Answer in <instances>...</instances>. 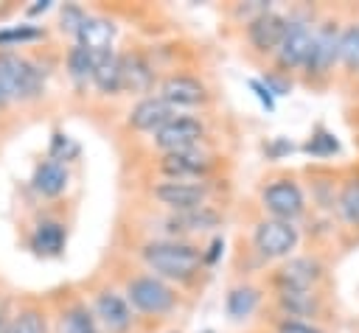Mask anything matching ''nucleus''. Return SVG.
<instances>
[{"label": "nucleus", "instance_id": "nucleus-19", "mask_svg": "<svg viewBox=\"0 0 359 333\" xmlns=\"http://www.w3.org/2000/svg\"><path fill=\"white\" fill-rule=\"evenodd\" d=\"M90 78L95 81V87L101 92H118L121 90V56H115L112 50L109 53H98L93 59V73Z\"/></svg>", "mask_w": 359, "mask_h": 333}, {"label": "nucleus", "instance_id": "nucleus-6", "mask_svg": "<svg viewBox=\"0 0 359 333\" xmlns=\"http://www.w3.org/2000/svg\"><path fill=\"white\" fill-rule=\"evenodd\" d=\"M255 249L264 257H283L297 246V227L292 221H278V218H266L255 227Z\"/></svg>", "mask_w": 359, "mask_h": 333}, {"label": "nucleus", "instance_id": "nucleus-1", "mask_svg": "<svg viewBox=\"0 0 359 333\" xmlns=\"http://www.w3.org/2000/svg\"><path fill=\"white\" fill-rule=\"evenodd\" d=\"M143 260L160 277L191 280L202 266V249L185 241H154L143 246Z\"/></svg>", "mask_w": 359, "mask_h": 333}, {"label": "nucleus", "instance_id": "nucleus-18", "mask_svg": "<svg viewBox=\"0 0 359 333\" xmlns=\"http://www.w3.org/2000/svg\"><path fill=\"white\" fill-rule=\"evenodd\" d=\"M151 64L140 56V53H126L121 56V90H132V92H146L151 87Z\"/></svg>", "mask_w": 359, "mask_h": 333}, {"label": "nucleus", "instance_id": "nucleus-4", "mask_svg": "<svg viewBox=\"0 0 359 333\" xmlns=\"http://www.w3.org/2000/svg\"><path fill=\"white\" fill-rule=\"evenodd\" d=\"M261 201H264V210L272 213V218L278 221H294L303 210H306V199H303V190L294 179H275L264 187L261 193Z\"/></svg>", "mask_w": 359, "mask_h": 333}, {"label": "nucleus", "instance_id": "nucleus-26", "mask_svg": "<svg viewBox=\"0 0 359 333\" xmlns=\"http://www.w3.org/2000/svg\"><path fill=\"white\" fill-rule=\"evenodd\" d=\"M339 59L348 67L359 70V25H351L339 34Z\"/></svg>", "mask_w": 359, "mask_h": 333}, {"label": "nucleus", "instance_id": "nucleus-25", "mask_svg": "<svg viewBox=\"0 0 359 333\" xmlns=\"http://www.w3.org/2000/svg\"><path fill=\"white\" fill-rule=\"evenodd\" d=\"M337 204H339L342 218H345L348 224L359 227V179H353V182H348V185L342 187Z\"/></svg>", "mask_w": 359, "mask_h": 333}, {"label": "nucleus", "instance_id": "nucleus-15", "mask_svg": "<svg viewBox=\"0 0 359 333\" xmlns=\"http://www.w3.org/2000/svg\"><path fill=\"white\" fill-rule=\"evenodd\" d=\"M210 168V160L199 151V148H185V151H168L160 162V171L168 179H188V176H199Z\"/></svg>", "mask_w": 359, "mask_h": 333}, {"label": "nucleus", "instance_id": "nucleus-21", "mask_svg": "<svg viewBox=\"0 0 359 333\" xmlns=\"http://www.w3.org/2000/svg\"><path fill=\"white\" fill-rule=\"evenodd\" d=\"M278 302H280V308H283L289 316H309V313L317 311V294H314L311 288H303V291H297V288H283V291L278 294Z\"/></svg>", "mask_w": 359, "mask_h": 333}, {"label": "nucleus", "instance_id": "nucleus-23", "mask_svg": "<svg viewBox=\"0 0 359 333\" xmlns=\"http://www.w3.org/2000/svg\"><path fill=\"white\" fill-rule=\"evenodd\" d=\"M258 302H261L258 288H252V285H238V288H233V291L227 294L224 308H227V316H230V319H244V316H250V313L258 308Z\"/></svg>", "mask_w": 359, "mask_h": 333}, {"label": "nucleus", "instance_id": "nucleus-29", "mask_svg": "<svg viewBox=\"0 0 359 333\" xmlns=\"http://www.w3.org/2000/svg\"><path fill=\"white\" fill-rule=\"evenodd\" d=\"M3 333H45V319L36 311H25L14 322H8V327H3Z\"/></svg>", "mask_w": 359, "mask_h": 333}, {"label": "nucleus", "instance_id": "nucleus-36", "mask_svg": "<svg viewBox=\"0 0 359 333\" xmlns=\"http://www.w3.org/2000/svg\"><path fill=\"white\" fill-rule=\"evenodd\" d=\"M3 104H8V95H6V92H3V87H0V106H3Z\"/></svg>", "mask_w": 359, "mask_h": 333}, {"label": "nucleus", "instance_id": "nucleus-9", "mask_svg": "<svg viewBox=\"0 0 359 333\" xmlns=\"http://www.w3.org/2000/svg\"><path fill=\"white\" fill-rule=\"evenodd\" d=\"M283 31H286V17H280V14H275V11L266 8V11H261V14H255L250 20L247 39H250V45L255 50L275 53L278 45H280V39H283Z\"/></svg>", "mask_w": 359, "mask_h": 333}, {"label": "nucleus", "instance_id": "nucleus-34", "mask_svg": "<svg viewBox=\"0 0 359 333\" xmlns=\"http://www.w3.org/2000/svg\"><path fill=\"white\" fill-rule=\"evenodd\" d=\"M250 90L258 95V101H261V104H264L269 112L275 109V95L266 90V84H264V81H258V78H250Z\"/></svg>", "mask_w": 359, "mask_h": 333}, {"label": "nucleus", "instance_id": "nucleus-11", "mask_svg": "<svg viewBox=\"0 0 359 333\" xmlns=\"http://www.w3.org/2000/svg\"><path fill=\"white\" fill-rule=\"evenodd\" d=\"M174 118V109L160 98V95H146L140 98L132 112H129V126L137 132H157Z\"/></svg>", "mask_w": 359, "mask_h": 333}, {"label": "nucleus", "instance_id": "nucleus-2", "mask_svg": "<svg viewBox=\"0 0 359 333\" xmlns=\"http://www.w3.org/2000/svg\"><path fill=\"white\" fill-rule=\"evenodd\" d=\"M0 87L8 101H31L42 92V73L17 53H0Z\"/></svg>", "mask_w": 359, "mask_h": 333}, {"label": "nucleus", "instance_id": "nucleus-33", "mask_svg": "<svg viewBox=\"0 0 359 333\" xmlns=\"http://www.w3.org/2000/svg\"><path fill=\"white\" fill-rule=\"evenodd\" d=\"M81 20H84L81 8H76V6H65V11H62V28H67V31L76 34V28L81 25Z\"/></svg>", "mask_w": 359, "mask_h": 333}, {"label": "nucleus", "instance_id": "nucleus-35", "mask_svg": "<svg viewBox=\"0 0 359 333\" xmlns=\"http://www.w3.org/2000/svg\"><path fill=\"white\" fill-rule=\"evenodd\" d=\"M222 249H224V241L222 238H213V243L208 246V252H202V263H216L219 260V255H222Z\"/></svg>", "mask_w": 359, "mask_h": 333}, {"label": "nucleus", "instance_id": "nucleus-31", "mask_svg": "<svg viewBox=\"0 0 359 333\" xmlns=\"http://www.w3.org/2000/svg\"><path fill=\"white\" fill-rule=\"evenodd\" d=\"M42 31L39 28H31V25H20V28H6L0 31V45H11V42H31V39H39Z\"/></svg>", "mask_w": 359, "mask_h": 333}, {"label": "nucleus", "instance_id": "nucleus-27", "mask_svg": "<svg viewBox=\"0 0 359 333\" xmlns=\"http://www.w3.org/2000/svg\"><path fill=\"white\" fill-rule=\"evenodd\" d=\"M93 53H87L84 48H70V53H67V70H70V76L76 78V81H84V78H90V73H93Z\"/></svg>", "mask_w": 359, "mask_h": 333}, {"label": "nucleus", "instance_id": "nucleus-20", "mask_svg": "<svg viewBox=\"0 0 359 333\" xmlns=\"http://www.w3.org/2000/svg\"><path fill=\"white\" fill-rule=\"evenodd\" d=\"M67 187V168L62 162H42L36 171H34V190L42 193V196H59L62 190Z\"/></svg>", "mask_w": 359, "mask_h": 333}, {"label": "nucleus", "instance_id": "nucleus-7", "mask_svg": "<svg viewBox=\"0 0 359 333\" xmlns=\"http://www.w3.org/2000/svg\"><path fill=\"white\" fill-rule=\"evenodd\" d=\"M311 36H314V28L306 22V20H286V31H283V39L278 45V64L283 70H297L306 64V56H309V48H311Z\"/></svg>", "mask_w": 359, "mask_h": 333}, {"label": "nucleus", "instance_id": "nucleus-10", "mask_svg": "<svg viewBox=\"0 0 359 333\" xmlns=\"http://www.w3.org/2000/svg\"><path fill=\"white\" fill-rule=\"evenodd\" d=\"M154 196L168 204L171 210L182 213V210H194V207H202L205 204V196H208V187L199 185V182H185V179H168V182H160L154 187Z\"/></svg>", "mask_w": 359, "mask_h": 333}, {"label": "nucleus", "instance_id": "nucleus-12", "mask_svg": "<svg viewBox=\"0 0 359 333\" xmlns=\"http://www.w3.org/2000/svg\"><path fill=\"white\" fill-rule=\"evenodd\" d=\"M160 98L174 106H196L205 101V84L194 76H168L160 84Z\"/></svg>", "mask_w": 359, "mask_h": 333}, {"label": "nucleus", "instance_id": "nucleus-32", "mask_svg": "<svg viewBox=\"0 0 359 333\" xmlns=\"http://www.w3.org/2000/svg\"><path fill=\"white\" fill-rule=\"evenodd\" d=\"M278 333H323V330H317L314 325H309L303 319H283L278 325Z\"/></svg>", "mask_w": 359, "mask_h": 333}, {"label": "nucleus", "instance_id": "nucleus-30", "mask_svg": "<svg viewBox=\"0 0 359 333\" xmlns=\"http://www.w3.org/2000/svg\"><path fill=\"white\" fill-rule=\"evenodd\" d=\"M79 154V146L67 137V134H53V143H50V160L59 162V160H70Z\"/></svg>", "mask_w": 359, "mask_h": 333}, {"label": "nucleus", "instance_id": "nucleus-13", "mask_svg": "<svg viewBox=\"0 0 359 333\" xmlns=\"http://www.w3.org/2000/svg\"><path fill=\"white\" fill-rule=\"evenodd\" d=\"M320 277H323V266H320L314 257H292L286 266L278 269L275 283H278L280 291H283V288H297V291H303V288H311Z\"/></svg>", "mask_w": 359, "mask_h": 333}, {"label": "nucleus", "instance_id": "nucleus-8", "mask_svg": "<svg viewBox=\"0 0 359 333\" xmlns=\"http://www.w3.org/2000/svg\"><path fill=\"white\" fill-rule=\"evenodd\" d=\"M337 59H339V28H337V22H325L323 28L314 31L303 67L309 76H323V73H328V67Z\"/></svg>", "mask_w": 359, "mask_h": 333}, {"label": "nucleus", "instance_id": "nucleus-28", "mask_svg": "<svg viewBox=\"0 0 359 333\" xmlns=\"http://www.w3.org/2000/svg\"><path fill=\"white\" fill-rule=\"evenodd\" d=\"M303 151H309V154H314V157H331V154H337L339 151V140L331 134V132H314L309 140H306V146H303Z\"/></svg>", "mask_w": 359, "mask_h": 333}, {"label": "nucleus", "instance_id": "nucleus-14", "mask_svg": "<svg viewBox=\"0 0 359 333\" xmlns=\"http://www.w3.org/2000/svg\"><path fill=\"white\" fill-rule=\"evenodd\" d=\"M76 39H79V48H84L93 56L109 53V45L115 39V25L104 17H84L81 25L76 28Z\"/></svg>", "mask_w": 359, "mask_h": 333}, {"label": "nucleus", "instance_id": "nucleus-22", "mask_svg": "<svg viewBox=\"0 0 359 333\" xmlns=\"http://www.w3.org/2000/svg\"><path fill=\"white\" fill-rule=\"evenodd\" d=\"M31 246L39 252V255H59L62 246H65V227L56 224V221H45L36 227L34 238H31Z\"/></svg>", "mask_w": 359, "mask_h": 333}, {"label": "nucleus", "instance_id": "nucleus-3", "mask_svg": "<svg viewBox=\"0 0 359 333\" xmlns=\"http://www.w3.org/2000/svg\"><path fill=\"white\" fill-rule=\"evenodd\" d=\"M126 297H129V302H132L137 311H143V313H165V311H171L174 302H177L171 285H165L160 277H151V274H143V277L129 280Z\"/></svg>", "mask_w": 359, "mask_h": 333}, {"label": "nucleus", "instance_id": "nucleus-24", "mask_svg": "<svg viewBox=\"0 0 359 333\" xmlns=\"http://www.w3.org/2000/svg\"><path fill=\"white\" fill-rule=\"evenodd\" d=\"M59 333H98L95 327V316L87 308H73L62 322H59Z\"/></svg>", "mask_w": 359, "mask_h": 333}, {"label": "nucleus", "instance_id": "nucleus-5", "mask_svg": "<svg viewBox=\"0 0 359 333\" xmlns=\"http://www.w3.org/2000/svg\"><path fill=\"white\" fill-rule=\"evenodd\" d=\"M202 134H205L202 120H196L191 115H174L165 126H160L154 132V143L165 154L168 151H185V148H196V143L202 140Z\"/></svg>", "mask_w": 359, "mask_h": 333}, {"label": "nucleus", "instance_id": "nucleus-16", "mask_svg": "<svg viewBox=\"0 0 359 333\" xmlns=\"http://www.w3.org/2000/svg\"><path fill=\"white\" fill-rule=\"evenodd\" d=\"M95 316H98V322L109 333H123L129 327V322H132V311H129L126 299L118 297L115 291L98 294V299H95Z\"/></svg>", "mask_w": 359, "mask_h": 333}, {"label": "nucleus", "instance_id": "nucleus-17", "mask_svg": "<svg viewBox=\"0 0 359 333\" xmlns=\"http://www.w3.org/2000/svg\"><path fill=\"white\" fill-rule=\"evenodd\" d=\"M219 221H222V215H219L213 207L202 204V207H194V210L174 213L165 224H168L171 232H202V229H213V227H219Z\"/></svg>", "mask_w": 359, "mask_h": 333}, {"label": "nucleus", "instance_id": "nucleus-37", "mask_svg": "<svg viewBox=\"0 0 359 333\" xmlns=\"http://www.w3.org/2000/svg\"><path fill=\"white\" fill-rule=\"evenodd\" d=\"M0 333H3V319H0Z\"/></svg>", "mask_w": 359, "mask_h": 333}]
</instances>
